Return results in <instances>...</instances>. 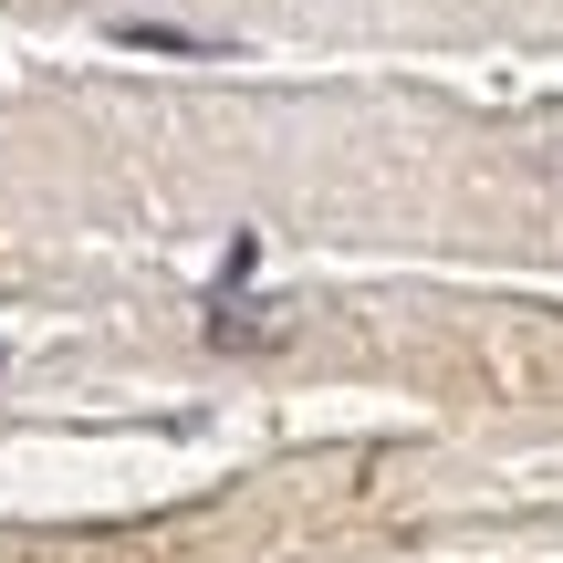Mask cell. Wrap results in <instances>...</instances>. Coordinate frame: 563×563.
Listing matches in <instances>:
<instances>
[{"label": "cell", "mask_w": 563, "mask_h": 563, "mask_svg": "<svg viewBox=\"0 0 563 563\" xmlns=\"http://www.w3.org/2000/svg\"><path fill=\"white\" fill-rule=\"evenodd\" d=\"M209 344H220V355H241V344H282V302H220V313H209Z\"/></svg>", "instance_id": "cell-1"}, {"label": "cell", "mask_w": 563, "mask_h": 563, "mask_svg": "<svg viewBox=\"0 0 563 563\" xmlns=\"http://www.w3.org/2000/svg\"><path fill=\"white\" fill-rule=\"evenodd\" d=\"M115 42H136V53H230V32H188V21H115Z\"/></svg>", "instance_id": "cell-2"}, {"label": "cell", "mask_w": 563, "mask_h": 563, "mask_svg": "<svg viewBox=\"0 0 563 563\" xmlns=\"http://www.w3.org/2000/svg\"><path fill=\"white\" fill-rule=\"evenodd\" d=\"M553 167H563V146H553Z\"/></svg>", "instance_id": "cell-3"}]
</instances>
